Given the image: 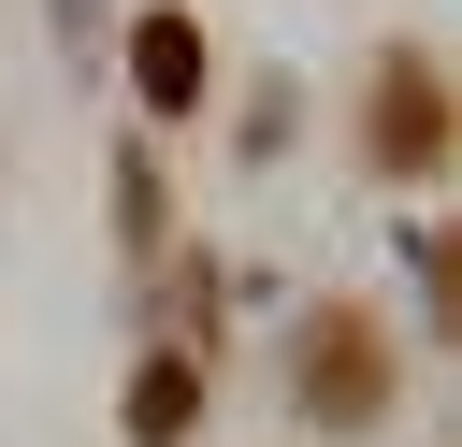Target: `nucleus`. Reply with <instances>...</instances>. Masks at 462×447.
<instances>
[{
    "instance_id": "obj_2",
    "label": "nucleus",
    "mask_w": 462,
    "mask_h": 447,
    "mask_svg": "<svg viewBox=\"0 0 462 447\" xmlns=\"http://www.w3.org/2000/svg\"><path fill=\"white\" fill-rule=\"evenodd\" d=\"M375 159H390V173H433V159H448V72H433V58H390V72H375Z\"/></svg>"
},
{
    "instance_id": "obj_4",
    "label": "nucleus",
    "mask_w": 462,
    "mask_h": 447,
    "mask_svg": "<svg viewBox=\"0 0 462 447\" xmlns=\"http://www.w3.org/2000/svg\"><path fill=\"white\" fill-rule=\"evenodd\" d=\"M188 418H202V360L159 346V360L130 375V447H188Z\"/></svg>"
},
{
    "instance_id": "obj_3",
    "label": "nucleus",
    "mask_w": 462,
    "mask_h": 447,
    "mask_svg": "<svg viewBox=\"0 0 462 447\" xmlns=\"http://www.w3.org/2000/svg\"><path fill=\"white\" fill-rule=\"evenodd\" d=\"M130 87H144V115H202V87H217V72H202V14L159 0V14L130 29Z\"/></svg>"
},
{
    "instance_id": "obj_1",
    "label": "nucleus",
    "mask_w": 462,
    "mask_h": 447,
    "mask_svg": "<svg viewBox=\"0 0 462 447\" xmlns=\"http://www.w3.org/2000/svg\"><path fill=\"white\" fill-rule=\"evenodd\" d=\"M289 389H303V418H332V433L390 418V346H375V317H361V303L303 317V346H289Z\"/></svg>"
}]
</instances>
